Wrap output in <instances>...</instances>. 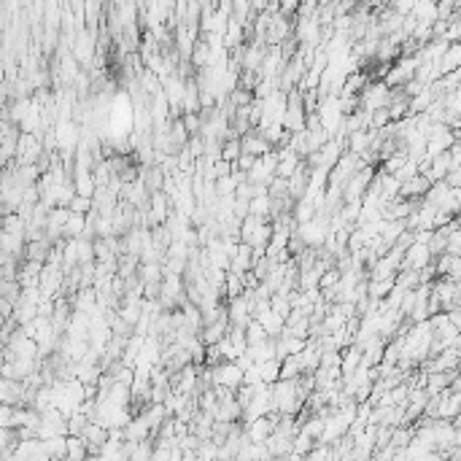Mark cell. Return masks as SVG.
Listing matches in <instances>:
<instances>
[{
    "label": "cell",
    "instance_id": "cell-3",
    "mask_svg": "<svg viewBox=\"0 0 461 461\" xmlns=\"http://www.w3.org/2000/svg\"><path fill=\"white\" fill-rule=\"evenodd\" d=\"M273 152V143L262 135L259 127H254L251 132L243 135V154H251V156H262V154Z\"/></svg>",
    "mask_w": 461,
    "mask_h": 461
},
{
    "label": "cell",
    "instance_id": "cell-14",
    "mask_svg": "<svg viewBox=\"0 0 461 461\" xmlns=\"http://www.w3.org/2000/svg\"><path fill=\"white\" fill-rule=\"evenodd\" d=\"M73 214H90L94 208V200L92 197H84V194H76L73 200H70V205H68Z\"/></svg>",
    "mask_w": 461,
    "mask_h": 461
},
{
    "label": "cell",
    "instance_id": "cell-13",
    "mask_svg": "<svg viewBox=\"0 0 461 461\" xmlns=\"http://www.w3.org/2000/svg\"><path fill=\"white\" fill-rule=\"evenodd\" d=\"M259 369H262V380L265 383H276L280 380V359H267V362H259Z\"/></svg>",
    "mask_w": 461,
    "mask_h": 461
},
{
    "label": "cell",
    "instance_id": "cell-4",
    "mask_svg": "<svg viewBox=\"0 0 461 461\" xmlns=\"http://www.w3.org/2000/svg\"><path fill=\"white\" fill-rule=\"evenodd\" d=\"M431 184H434V181H431L429 176L418 173L416 178H410V181H404V184H402L400 194L402 197H413V200H424V197H427V192L431 189Z\"/></svg>",
    "mask_w": 461,
    "mask_h": 461
},
{
    "label": "cell",
    "instance_id": "cell-11",
    "mask_svg": "<svg viewBox=\"0 0 461 461\" xmlns=\"http://www.w3.org/2000/svg\"><path fill=\"white\" fill-rule=\"evenodd\" d=\"M246 335H248V345H256V342H265L270 340V332L265 329V324L259 318H251L246 327Z\"/></svg>",
    "mask_w": 461,
    "mask_h": 461
},
{
    "label": "cell",
    "instance_id": "cell-12",
    "mask_svg": "<svg viewBox=\"0 0 461 461\" xmlns=\"http://www.w3.org/2000/svg\"><path fill=\"white\" fill-rule=\"evenodd\" d=\"M407 159H410L407 149H402V146H400L397 152L389 154V156L383 159V173H397V170H400V167L404 165V162H407Z\"/></svg>",
    "mask_w": 461,
    "mask_h": 461
},
{
    "label": "cell",
    "instance_id": "cell-1",
    "mask_svg": "<svg viewBox=\"0 0 461 461\" xmlns=\"http://www.w3.org/2000/svg\"><path fill=\"white\" fill-rule=\"evenodd\" d=\"M394 87H389L386 81H369L367 87L359 92V108L365 111H378V108H389L394 100Z\"/></svg>",
    "mask_w": 461,
    "mask_h": 461
},
{
    "label": "cell",
    "instance_id": "cell-10",
    "mask_svg": "<svg viewBox=\"0 0 461 461\" xmlns=\"http://www.w3.org/2000/svg\"><path fill=\"white\" fill-rule=\"evenodd\" d=\"M240 156H243V138H240V135H238V138H227L224 146H221V159L238 162Z\"/></svg>",
    "mask_w": 461,
    "mask_h": 461
},
{
    "label": "cell",
    "instance_id": "cell-6",
    "mask_svg": "<svg viewBox=\"0 0 461 461\" xmlns=\"http://www.w3.org/2000/svg\"><path fill=\"white\" fill-rule=\"evenodd\" d=\"M259 321L265 324V329L270 332V338L278 340L280 335H283V329H286V318L278 313L276 307H270V310H265L262 316H259Z\"/></svg>",
    "mask_w": 461,
    "mask_h": 461
},
{
    "label": "cell",
    "instance_id": "cell-5",
    "mask_svg": "<svg viewBox=\"0 0 461 461\" xmlns=\"http://www.w3.org/2000/svg\"><path fill=\"white\" fill-rule=\"evenodd\" d=\"M229 270L232 273H248V270H254V246H248L240 240V248H238V254L232 256V265H229Z\"/></svg>",
    "mask_w": 461,
    "mask_h": 461
},
{
    "label": "cell",
    "instance_id": "cell-7",
    "mask_svg": "<svg viewBox=\"0 0 461 461\" xmlns=\"http://www.w3.org/2000/svg\"><path fill=\"white\" fill-rule=\"evenodd\" d=\"M397 286V278H378V280H367V294L375 300H386L391 294V289Z\"/></svg>",
    "mask_w": 461,
    "mask_h": 461
},
{
    "label": "cell",
    "instance_id": "cell-8",
    "mask_svg": "<svg viewBox=\"0 0 461 461\" xmlns=\"http://www.w3.org/2000/svg\"><path fill=\"white\" fill-rule=\"evenodd\" d=\"M87 227H90L87 214H73V211H70V218H68V224H65V238H84Z\"/></svg>",
    "mask_w": 461,
    "mask_h": 461
},
{
    "label": "cell",
    "instance_id": "cell-9",
    "mask_svg": "<svg viewBox=\"0 0 461 461\" xmlns=\"http://www.w3.org/2000/svg\"><path fill=\"white\" fill-rule=\"evenodd\" d=\"M303 372H305V367H303V359H300V354H291V356H286V359L280 362V378L297 380Z\"/></svg>",
    "mask_w": 461,
    "mask_h": 461
},
{
    "label": "cell",
    "instance_id": "cell-2",
    "mask_svg": "<svg viewBox=\"0 0 461 461\" xmlns=\"http://www.w3.org/2000/svg\"><path fill=\"white\" fill-rule=\"evenodd\" d=\"M211 378H214V386H227V389H240L246 383V372L238 362H221V365H214L211 367Z\"/></svg>",
    "mask_w": 461,
    "mask_h": 461
}]
</instances>
